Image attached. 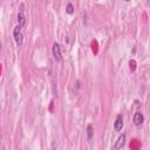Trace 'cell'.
<instances>
[{
    "mask_svg": "<svg viewBox=\"0 0 150 150\" xmlns=\"http://www.w3.org/2000/svg\"><path fill=\"white\" fill-rule=\"evenodd\" d=\"M13 36H14V40H15V43L18 45V47H21L22 43H24V35H22L21 28L19 26L14 27V29H13Z\"/></svg>",
    "mask_w": 150,
    "mask_h": 150,
    "instance_id": "cell-1",
    "label": "cell"
},
{
    "mask_svg": "<svg viewBox=\"0 0 150 150\" xmlns=\"http://www.w3.org/2000/svg\"><path fill=\"white\" fill-rule=\"evenodd\" d=\"M52 52H53V56L56 61H60L61 60V48H60V45L57 42H54L53 43V48H52Z\"/></svg>",
    "mask_w": 150,
    "mask_h": 150,
    "instance_id": "cell-2",
    "label": "cell"
},
{
    "mask_svg": "<svg viewBox=\"0 0 150 150\" xmlns=\"http://www.w3.org/2000/svg\"><path fill=\"white\" fill-rule=\"evenodd\" d=\"M124 142H125V134H122L117 138V141L115 142V144L113 145V150H120V149H122L123 145H124Z\"/></svg>",
    "mask_w": 150,
    "mask_h": 150,
    "instance_id": "cell-3",
    "label": "cell"
},
{
    "mask_svg": "<svg viewBox=\"0 0 150 150\" xmlns=\"http://www.w3.org/2000/svg\"><path fill=\"white\" fill-rule=\"evenodd\" d=\"M143 121H144V116H143V114H142L141 111H136V113H135V115H134V123H135V125H137V127L142 125Z\"/></svg>",
    "mask_w": 150,
    "mask_h": 150,
    "instance_id": "cell-4",
    "label": "cell"
},
{
    "mask_svg": "<svg viewBox=\"0 0 150 150\" xmlns=\"http://www.w3.org/2000/svg\"><path fill=\"white\" fill-rule=\"evenodd\" d=\"M122 127H123V117H122L121 114H118V115L116 116L115 122H114V128H115L116 131H120V130L122 129Z\"/></svg>",
    "mask_w": 150,
    "mask_h": 150,
    "instance_id": "cell-5",
    "label": "cell"
},
{
    "mask_svg": "<svg viewBox=\"0 0 150 150\" xmlns=\"http://www.w3.org/2000/svg\"><path fill=\"white\" fill-rule=\"evenodd\" d=\"M18 22H19V27L22 28L26 26V15L24 12H19L18 13Z\"/></svg>",
    "mask_w": 150,
    "mask_h": 150,
    "instance_id": "cell-6",
    "label": "cell"
},
{
    "mask_svg": "<svg viewBox=\"0 0 150 150\" xmlns=\"http://www.w3.org/2000/svg\"><path fill=\"white\" fill-rule=\"evenodd\" d=\"M93 125L92 124H89L88 127H87V137H88V139L90 141L92 138H93Z\"/></svg>",
    "mask_w": 150,
    "mask_h": 150,
    "instance_id": "cell-7",
    "label": "cell"
},
{
    "mask_svg": "<svg viewBox=\"0 0 150 150\" xmlns=\"http://www.w3.org/2000/svg\"><path fill=\"white\" fill-rule=\"evenodd\" d=\"M66 12H67L68 14H73V13H74V6H73L70 3H68V4H67V7H66Z\"/></svg>",
    "mask_w": 150,
    "mask_h": 150,
    "instance_id": "cell-8",
    "label": "cell"
},
{
    "mask_svg": "<svg viewBox=\"0 0 150 150\" xmlns=\"http://www.w3.org/2000/svg\"><path fill=\"white\" fill-rule=\"evenodd\" d=\"M19 12H24L25 11V4L24 3H20V5H19Z\"/></svg>",
    "mask_w": 150,
    "mask_h": 150,
    "instance_id": "cell-9",
    "label": "cell"
},
{
    "mask_svg": "<svg viewBox=\"0 0 150 150\" xmlns=\"http://www.w3.org/2000/svg\"><path fill=\"white\" fill-rule=\"evenodd\" d=\"M129 64H130V69H132V70H134V69H135V61H130V62H129Z\"/></svg>",
    "mask_w": 150,
    "mask_h": 150,
    "instance_id": "cell-10",
    "label": "cell"
}]
</instances>
